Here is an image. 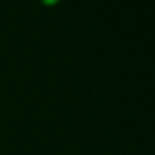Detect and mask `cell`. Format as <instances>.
Here are the masks:
<instances>
[{
    "instance_id": "1",
    "label": "cell",
    "mask_w": 155,
    "mask_h": 155,
    "mask_svg": "<svg viewBox=\"0 0 155 155\" xmlns=\"http://www.w3.org/2000/svg\"><path fill=\"white\" fill-rule=\"evenodd\" d=\"M57 2H59V0H41V4H45V6H55Z\"/></svg>"
}]
</instances>
